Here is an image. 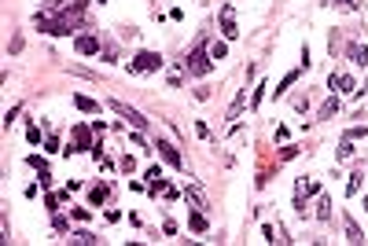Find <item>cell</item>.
I'll use <instances>...</instances> for the list:
<instances>
[{
  "mask_svg": "<svg viewBox=\"0 0 368 246\" xmlns=\"http://www.w3.org/2000/svg\"><path fill=\"white\" fill-rule=\"evenodd\" d=\"M184 70H188L192 77H206L210 70H214V59H210V52H206V48H195L192 55L184 59Z\"/></svg>",
  "mask_w": 368,
  "mask_h": 246,
  "instance_id": "1",
  "label": "cell"
},
{
  "mask_svg": "<svg viewBox=\"0 0 368 246\" xmlns=\"http://www.w3.org/2000/svg\"><path fill=\"white\" fill-rule=\"evenodd\" d=\"M129 66V74H151V70H162V55L159 52H140V55H133V63H126Z\"/></svg>",
  "mask_w": 368,
  "mask_h": 246,
  "instance_id": "2",
  "label": "cell"
},
{
  "mask_svg": "<svg viewBox=\"0 0 368 246\" xmlns=\"http://www.w3.org/2000/svg\"><path fill=\"white\" fill-rule=\"evenodd\" d=\"M34 26H37L41 33H48V37H67V33H74L67 22H63V18H52V15H44V11L34 18Z\"/></svg>",
  "mask_w": 368,
  "mask_h": 246,
  "instance_id": "3",
  "label": "cell"
},
{
  "mask_svg": "<svg viewBox=\"0 0 368 246\" xmlns=\"http://www.w3.org/2000/svg\"><path fill=\"white\" fill-rule=\"evenodd\" d=\"M107 107L114 110L118 118H126V122H129V129H144V125H147V122H144V114H140V110H133L129 103H122V99H110Z\"/></svg>",
  "mask_w": 368,
  "mask_h": 246,
  "instance_id": "4",
  "label": "cell"
},
{
  "mask_svg": "<svg viewBox=\"0 0 368 246\" xmlns=\"http://www.w3.org/2000/svg\"><path fill=\"white\" fill-rule=\"evenodd\" d=\"M221 33H225V41H236V37H239V26H236L232 4H225V8H221Z\"/></svg>",
  "mask_w": 368,
  "mask_h": 246,
  "instance_id": "5",
  "label": "cell"
},
{
  "mask_svg": "<svg viewBox=\"0 0 368 246\" xmlns=\"http://www.w3.org/2000/svg\"><path fill=\"white\" fill-rule=\"evenodd\" d=\"M155 151H159V155L166 158V162L173 165V169H184V158H181V151H177L173 143H166V140H159V143H155Z\"/></svg>",
  "mask_w": 368,
  "mask_h": 246,
  "instance_id": "6",
  "label": "cell"
},
{
  "mask_svg": "<svg viewBox=\"0 0 368 246\" xmlns=\"http://www.w3.org/2000/svg\"><path fill=\"white\" fill-rule=\"evenodd\" d=\"M328 88H331V92H350V96H353V88H357V85H353L350 74H339V70H335V74L328 77Z\"/></svg>",
  "mask_w": 368,
  "mask_h": 246,
  "instance_id": "7",
  "label": "cell"
},
{
  "mask_svg": "<svg viewBox=\"0 0 368 246\" xmlns=\"http://www.w3.org/2000/svg\"><path fill=\"white\" fill-rule=\"evenodd\" d=\"M339 110H343V99H339V92H335V96H328L324 103H320L317 118H320V122H328V118H335V114H339Z\"/></svg>",
  "mask_w": 368,
  "mask_h": 246,
  "instance_id": "8",
  "label": "cell"
},
{
  "mask_svg": "<svg viewBox=\"0 0 368 246\" xmlns=\"http://www.w3.org/2000/svg\"><path fill=\"white\" fill-rule=\"evenodd\" d=\"M74 147L77 151H92L96 143H92V129L89 125H74Z\"/></svg>",
  "mask_w": 368,
  "mask_h": 246,
  "instance_id": "9",
  "label": "cell"
},
{
  "mask_svg": "<svg viewBox=\"0 0 368 246\" xmlns=\"http://www.w3.org/2000/svg\"><path fill=\"white\" fill-rule=\"evenodd\" d=\"M74 48L81 52V55H96V52H100V37H92V33H81V37L74 41Z\"/></svg>",
  "mask_w": 368,
  "mask_h": 246,
  "instance_id": "10",
  "label": "cell"
},
{
  "mask_svg": "<svg viewBox=\"0 0 368 246\" xmlns=\"http://www.w3.org/2000/svg\"><path fill=\"white\" fill-rule=\"evenodd\" d=\"M247 110V92H236V99H232V107H228V122H236V118Z\"/></svg>",
  "mask_w": 368,
  "mask_h": 246,
  "instance_id": "11",
  "label": "cell"
},
{
  "mask_svg": "<svg viewBox=\"0 0 368 246\" xmlns=\"http://www.w3.org/2000/svg\"><path fill=\"white\" fill-rule=\"evenodd\" d=\"M184 198H188L195 210H206V198H202V191L195 188V184H188V188H184Z\"/></svg>",
  "mask_w": 368,
  "mask_h": 246,
  "instance_id": "12",
  "label": "cell"
},
{
  "mask_svg": "<svg viewBox=\"0 0 368 246\" xmlns=\"http://www.w3.org/2000/svg\"><path fill=\"white\" fill-rule=\"evenodd\" d=\"M346 243H365V231L357 228V221H353V217H346Z\"/></svg>",
  "mask_w": 368,
  "mask_h": 246,
  "instance_id": "13",
  "label": "cell"
},
{
  "mask_svg": "<svg viewBox=\"0 0 368 246\" xmlns=\"http://www.w3.org/2000/svg\"><path fill=\"white\" fill-rule=\"evenodd\" d=\"M74 107L85 110V114H96V110H100V103H96V99H89V96H74Z\"/></svg>",
  "mask_w": 368,
  "mask_h": 246,
  "instance_id": "14",
  "label": "cell"
},
{
  "mask_svg": "<svg viewBox=\"0 0 368 246\" xmlns=\"http://www.w3.org/2000/svg\"><path fill=\"white\" fill-rule=\"evenodd\" d=\"M350 59L357 66H368V48H365V44H350Z\"/></svg>",
  "mask_w": 368,
  "mask_h": 246,
  "instance_id": "15",
  "label": "cell"
},
{
  "mask_svg": "<svg viewBox=\"0 0 368 246\" xmlns=\"http://www.w3.org/2000/svg\"><path fill=\"white\" fill-rule=\"evenodd\" d=\"M147 180H151V191H162V188H166V180H162V169H159V165H151V169H147Z\"/></svg>",
  "mask_w": 368,
  "mask_h": 246,
  "instance_id": "16",
  "label": "cell"
},
{
  "mask_svg": "<svg viewBox=\"0 0 368 246\" xmlns=\"http://www.w3.org/2000/svg\"><path fill=\"white\" fill-rule=\"evenodd\" d=\"M206 52H210V59H214V63H221V59L228 55V44H225V41H214Z\"/></svg>",
  "mask_w": 368,
  "mask_h": 246,
  "instance_id": "17",
  "label": "cell"
},
{
  "mask_svg": "<svg viewBox=\"0 0 368 246\" xmlns=\"http://www.w3.org/2000/svg\"><path fill=\"white\" fill-rule=\"evenodd\" d=\"M317 217H320V221H328V217H331V198H328V195L317 198Z\"/></svg>",
  "mask_w": 368,
  "mask_h": 246,
  "instance_id": "18",
  "label": "cell"
},
{
  "mask_svg": "<svg viewBox=\"0 0 368 246\" xmlns=\"http://www.w3.org/2000/svg\"><path fill=\"white\" fill-rule=\"evenodd\" d=\"M188 228H192V231H206V217H202V210H195V213L188 217Z\"/></svg>",
  "mask_w": 368,
  "mask_h": 246,
  "instance_id": "19",
  "label": "cell"
},
{
  "mask_svg": "<svg viewBox=\"0 0 368 246\" xmlns=\"http://www.w3.org/2000/svg\"><path fill=\"white\" fill-rule=\"evenodd\" d=\"M92 158H96V165H100V169H110V165H114V162H110L107 155H103V147H100V143L92 147Z\"/></svg>",
  "mask_w": 368,
  "mask_h": 246,
  "instance_id": "20",
  "label": "cell"
},
{
  "mask_svg": "<svg viewBox=\"0 0 368 246\" xmlns=\"http://www.w3.org/2000/svg\"><path fill=\"white\" fill-rule=\"evenodd\" d=\"M298 77H302V66H298V70H291V74H287L284 81H280V88H276V96H280V92H287V88H291L294 81H298Z\"/></svg>",
  "mask_w": 368,
  "mask_h": 246,
  "instance_id": "21",
  "label": "cell"
},
{
  "mask_svg": "<svg viewBox=\"0 0 368 246\" xmlns=\"http://www.w3.org/2000/svg\"><path fill=\"white\" fill-rule=\"evenodd\" d=\"M350 155H353V143H350V136H346L343 143H339V151H335V158H339V162H346Z\"/></svg>",
  "mask_w": 368,
  "mask_h": 246,
  "instance_id": "22",
  "label": "cell"
},
{
  "mask_svg": "<svg viewBox=\"0 0 368 246\" xmlns=\"http://www.w3.org/2000/svg\"><path fill=\"white\" fill-rule=\"evenodd\" d=\"M361 184H365V176H361V173H353L350 180H346V195H357V191H361Z\"/></svg>",
  "mask_w": 368,
  "mask_h": 246,
  "instance_id": "23",
  "label": "cell"
},
{
  "mask_svg": "<svg viewBox=\"0 0 368 246\" xmlns=\"http://www.w3.org/2000/svg\"><path fill=\"white\" fill-rule=\"evenodd\" d=\"M74 243L77 246H92V243H100V239L92 235V231H74Z\"/></svg>",
  "mask_w": 368,
  "mask_h": 246,
  "instance_id": "24",
  "label": "cell"
},
{
  "mask_svg": "<svg viewBox=\"0 0 368 246\" xmlns=\"http://www.w3.org/2000/svg\"><path fill=\"white\" fill-rule=\"evenodd\" d=\"M107 195H110V191H107V184H103V188H96V191H92V206L107 202Z\"/></svg>",
  "mask_w": 368,
  "mask_h": 246,
  "instance_id": "25",
  "label": "cell"
},
{
  "mask_svg": "<svg viewBox=\"0 0 368 246\" xmlns=\"http://www.w3.org/2000/svg\"><path fill=\"white\" fill-rule=\"evenodd\" d=\"M26 165H34L37 173H41V169H48V162H44L41 155H30V158H26Z\"/></svg>",
  "mask_w": 368,
  "mask_h": 246,
  "instance_id": "26",
  "label": "cell"
},
{
  "mask_svg": "<svg viewBox=\"0 0 368 246\" xmlns=\"http://www.w3.org/2000/svg\"><path fill=\"white\" fill-rule=\"evenodd\" d=\"M26 143H41V129H37V125L26 129Z\"/></svg>",
  "mask_w": 368,
  "mask_h": 246,
  "instance_id": "27",
  "label": "cell"
},
{
  "mask_svg": "<svg viewBox=\"0 0 368 246\" xmlns=\"http://www.w3.org/2000/svg\"><path fill=\"white\" fill-rule=\"evenodd\" d=\"M294 155H298V147H291V143H287V147H280V162H291Z\"/></svg>",
  "mask_w": 368,
  "mask_h": 246,
  "instance_id": "28",
  "label": "cell"
},
{
  "mask_svg": "<svg viewBox=\"0 0 368 246\" xmlns=\"http://www.w3.org/2000/svg\"><path fill=\"white\" fill-rule=\"evenodd\" d=\"M346 136H350V140H361V136H368V125H353V129L346 132Z\"/></svg>",
  "mask_w": 368,
  "mask_h": 246,
  "instance_id": "29",
  "label": "cell"
},
{
  "mask_svg": "<svg viewBox=\"0 0 368 246\" xmlns=\"http://www.w3.org/2000/svg\"><path fill=\"white\" fill-rule=\"evenodd\" d=\"M70 217H74V221H89L92 213H89V210H81V206H74V210H70Z\"/></svg>",
  "mask_w": 368,
  "mask_h": 246,
  "instance_id": "30",
  "label": "cell"
},
{
  "mask_svg": "<svg viewBox=\"0 0 368 246\" xmlns=\"http://www.w3.org/2000/svg\"><path fill=\"white\" fill-rule=\"evenodd\" d=\"M15 118H18V103L8 110V118H4V129H11V125H15Z\"/></svg>",
  "mask_w": 368,
  "mask_h": 246,
  "instance_id": "31",
  "label": "cell"
},
{
  "mask_svg": "<svg viewBox=\"0 0 368 246\" xmlns=\"http://www.w3.org/2000/svg\"><path fill=\"white\" fill-rule=\"evenodd\" d=\"M59 202H63V195H44V206H48V210H59Z\"/></svg>",
  "mask_w": 368,
  "mask_h": 246,
  "instance_id": "32",
  "label": "cell"
},
{
  "mask_svg": "<svg viewBox=\"0 0 368 246\" xmlns=\"http://www.w3.org/2000/svg\"><path fill=\"white\" fill-rule=\"evenodd\" d=\"M52 228H55V231H59V235H63V231H67V221H63V217H59V213H55V217H52Z\"/></svg>",
  "mask_w": 368,
  "mask_h": 246,
  "instance_id": "33",
  "label": "cell"
},
{
  "mask_svg": "<svg viewBox=\"0 0 368 246\" xmlns=\"http://www.w3.org/2000/svg\"><path fill=\"white\" fill-rule=\"evenodd\" d=\"M122 169L133 173V169H136V158H133V155H126V158H122Z\"/></svg>",
  "mask_w": 368,
  "mask_h": 246,
  "instance_id": "34",
  "label": "cell"
},
{
  "mask_svg": "<svg viewBox=\"0 0 368 246\" xmlns=\"http://www.w3.org/2000/svg\"><path fill=\"white\" fill-rule=\"evenodd\" d=\"M261 96H265V85H258V92L251 96V107H258V103H261Z\"/></svg>",
  "mask_w": 368,
  "mask_h": 246,
  "instance_id": "35",
  "label": "cell"
},
{
  "mask_svg": "<svg viewBox=\"0 0 368 246\" xmlns=\"http://www.w3.org/2000/svg\"><path fill=\"white\" fill-rule=\"evenodd\" d=\"M166 81H169V85L177 88V85H181V70H169V74H166Z\"/></svg>",
  "mask_w": 368,
  "mask_h": 246,
  "instance_id": "36",
  "label": "cell"
},
{
  "mask_svg": "<svg viewBox=\"0 0 368 246\" xmlns=\"http://www.w3.org/2000/svg\"><path fill=\"white\" fill-rule=\"evenodd\" d=\"M44 8H48V11H59V8H63V0H44Z\"/></svg>",
  "mask_w": 368,
  "mask_h": 246,
  "instance_id": "37",
  "label": "cell"
},
{
  "mask_svg": "<svg viewBox=\"0 0 368 246\" xmlns=\"http://www.w3.org/2000/svg\"><path fill=\"white\" fill-rule=\"evenodd\" d=\"M335 4H343V8H357V4H353V0H335Z\"/></svg>",
  "mask_w": 368,
  "mask_h": 246,
  "instance_id": "38",
  "label": "cell"
},
{
  "mask_svg": "<svg viewBox=\"0 0 368 246\" xmlns=\"http://www.w3.org/2000/svg\"><path fill=\"white\" fill-rule=\"evenodd\" d=\"M365 210H368V198H365Z\"/></svg>",
  "mask_w": 368,
  "mask_h": 246,
  "instance_id": "39",
  "label": "cell"
}]
</instances>
